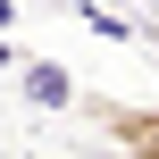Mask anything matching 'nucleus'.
I'll list each match as a JSON object with an SVG mask.
<instances>
[{"instance_id":"obj_1","label":"nucleus","mask_w":159,"mask_h":159,"mask_svg":"<svg viewBox=\"0 0 159 159\" xmlns=\"http://www.w3.org/2000/svg\"><path fill=\"white\" fill-rule=\"evenodd\" d=\"M75 109H84V126L109 143V151L126 159H159V109L151 101H109V92H75Z\"/></svg>"},{"instance_id":"obj_2","label":"nucleus","mask_w":159,"mask_h":159,"mask_svg":"<svg viewBox=\"0 0 159 159\" xmlns=\"http://www.w3.org/2000/svg\"><path fill=\"white\" fill-rule=\"evenodd\" d=\"M25 101H42V109H67V101H75V84H67L50 59H25Z\"/></svg>"}]
</instances>
